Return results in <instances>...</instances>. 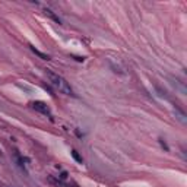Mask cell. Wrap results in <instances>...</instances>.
Instances as JSON below:
<instances>
[{
  "instance_id": "cell-1",
  "label": "cell",
  "mask_w": 187,
  "mask_h": 187,
  "mask_svg": "<svg viewBox=\"0 0 187 187\" xmlns=\"http://www.w3.org/2000/svg\"><path fill=\"white\" fill-rule=\"evenodd\" d=\"M47 77L50 79L51 85H53L54 88H57L60 92H63V94H66V95H75V94H73V89L70 88V85H69L62 76H59V75H56V73H53V72H50V70H47Z\"/></svg>"
},
{
  "instance_id": "cell-2",
  "label": "cell",
  "mask_w": 187,
  "mask_h": 187,
  "mask_svg": "<svg viewBox=\"0 0 187 187\" xmlns=\"http://www.w3.org/2000/svg\"><path fill=\"white\" fill-rule=\"evenodd\" d=\"M107 62H108V64H110V67L112 69V72H114V73L121 75V76L127 75V70H126L124 64H123L120 60H117V59H108Z\"/></svg>"
},
{
  "instance_id": "cell-3",
  "label": "cell",
  "mask_w": 187,
  "mask_h": 187,
  "mask_svg": "<svg viewBox=\"0 0 187 187\" xmlns=\"http://www.w3.org/2000/svg\"><path fill=\"white\" fill-rule=\"evenodd\" d=\"M32 108L37 110L38 112H41V114H50V107L45 102H42V101H34L32 102Z\"/></svg>"
},
{
  "instance_id": "cell-4",
  "label": "cell",
  "mask_w": 187,
  "mask_h": 187,
  "mask_svg": "<svg viewBox=\"0 0 187 187\" xmlns=\"http://www.w3.org/2000/svg\"><path fill=\"white\" fill-rule=\"evenodd\" d=\"M44 13H45L47 16H50V18H51V19H53L54 22H57V24H62L60 18H59V16H57V15H56V13H54L53 10H50V9H44Z\"/></svg>"
},
{
  "instance_id": "cell-5",
  "label": "cell",
  "mask_w": 187,
  "mask_h": 187,
  "mask_svg": "<svg viewBox=\"0 0 187 187\" xmlns=\"http://www.w3.org/2000/svg\"><path fill=\"white\" fill-rule=\"evenodd\" d=\"M29 48L32 50V53H35V54H37L38 57H41L42 60H50V57H48L47 54H44V53H41V51H39V50H37V48H35L34 45H29Z\"/></svg>"
},
{
  "instance_id": "cell-6",
  "label": "cell",
  "mask_w": 187,
  "mask_h": 187,
  "mask_svg": "<svg viewBox=\"0 0 187 187\" xmlns=\"http://www.w3.org/2000/svg\"><path fill=\"white\" fill-rule=\"evenodd\" d=\"M170 79L173 80V85H174L176 88H178V89L181 91V94L184 95V94H186V88H184V86H183V85L180 83V80H178V79H174V77H170Z\"/></svg>"
},
{
  "instance_id": "cell-7",
  "label": "cell",
  "mask_w": 187,
  "mask_h": 187,
  "mask_svg": "<svg viewBox=\"0 0 187 187\" xmlns=\"http://www.w3.org/2000/svg\"><path fill=\"white\" fill-rule=\"evenodd\" d=\"M174 112H176V117H177V118H178V120H180V121H181L183 124H186V121H187L186 114H184L183 111H180L178 108H176V111H174Z\"/></svg>"
},
{
  "instance_id": "cell-8",
  "label": "cell",
  "mask_w": 187,
  "mask_h": 187,
  "mask_svg": "<svg viewBox=\"0 0 187 187\" xmlns=\"http://www.w3.org/2000/svg\"><path fill=\"white\" fill-rule=\"evenodd\" d=\"M72 156L75 158L77 162H80V164H82V156H80V155L77 153V150H72Z\"/></svg>"
},
{
  "instance_id": "cell-9",
  "label": "cell",
  "mask_w": 187,
  "mask_h": 187,
  "mask_svg": "<svg viewBox=\"0 0 187 187\" xmlns=\"http://www.w3.org/2000/svg\"><path fill=\"white\" fill-rule=\"evenodd\" d=\"M67 178V173L66 171H63L62 174H60V180H66Z\"/></svg>"
}]
</instances>
